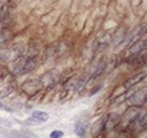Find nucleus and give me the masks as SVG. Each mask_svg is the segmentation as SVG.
I'll use <instances>...</instances> for the list:
<instances>
[{
	"label": "nucleus",
	"instance_id": "9d476101",
	"mask_svg": "<svg viewBox=\"0 0 147 138\" xmlns=\"http://www.w3.org/2000/svg\"><path fill=\"white\" fill-rule=\"evenodd\" d=\"M6 74H7V70H6V68H3L2 66H0V82L2 80L3 76H6Z\"/></svg>",
	"mask_w": 147,
	"mask_h": 138
},
{
	"label": "nucleus",
	"instance_id": "39448f33",
	"mask_svg": "<svg viewBox=\"0 0 147 138\" xmlns=\"http://www.w3.org/2000/svg\"><path fill=\"white\" fill-rule=\"evenodd\" d=\"M145 77H146V74H145V72H138V74H136L135 76L130 77L128 80L125 83V87H127V88L134 87L135 85L142 83V82L145 79Z\"/></svg>",
	"mask_w": 147,
	"mask_h": 138
},
{
	"label": "nucleus",
	"instance_id": "0eeeda50",
	"mask_svg": "<svg viewBox=\"0 0 147 138\" xmlns=\"http://www.w3.org/2000/svg\"><path fill=\"white\" fill-rule=\"evenodd\" d=\"M138 126L140 129H147V113H145V116L143 118H139Z\"/></svg>",
	"mask_w": 147,
	"mask_h": 138
},
{
	"label": "nucleus",
	"instance_id": "9b49d317",
	"mask_svg": "<svg viewBox=\"0 0 147 138\" xmlns=\"http://www.w3.org/2000/svg\"><path fill=\"white\" fill-rule=\"evenodd\" d=\"M0 108H1V103H0Z\"/></svg>",
	"mask_w": 147,
	"mask_h": 138
},
{
	"label": "nucleus",
	"instance_id": "20e7f679",
	"mask_svg": "<svg viewBox=\"0 0 147 138\" xmlns=\"http://www.w3.org/2000/svg\"><path fill=\"white\" fill-rule=\"evenodd\" d=\"M147 32V26L145 24H140V25H138L131 33L129 35L128 40L130 43H132V42H135L136 40H138L140 36L143 34H145Z\"/></svg>",
	"mask_w": 147,
	"mask_h": 138
},
{
	"label": "nucleus",
	"instance_id": "f03ea898",
	"mask_svg": "<svg viewBox=\"0 0 147 138\" xmlns=\"http://www.w3.org/2000/svg\"><path fill=\"white\" fill-rule=\"evenodd\" d=\"M49 120V114L44 111H35L33 112L32 117L26 121L28 124H38V123H42V122H45V121Z\"/></svg>",
	"mask_w": 147,
	"mask_h": 138
},
{
	"label": "nucleus",
	"instance_id": "7ed1b4c3",
	"mask_svg": "<svg viewBox=\"0 0 147 138\" xmlns=\"http://www.w3.org/2000/svg\"><path fill=\"white\" fill-rule=\"evenodd\" d=\"M145 50H147V40L144 39H138L135 42L131 43V47L129 48V52L131 54H136V53H142Z\"/></svg>",
	"mask_w": 147,
	"mask_h": 138
},
{
	"label": "nucleus",
	"instance_id": "f257e3e1",
	"mask_svg": "<svg viewBox=\"0 0 147 138\" xmlns=\"http://www.w3.org/2000/svg\"><path fill=\"white\" fill-rule=\"evenodd\" d=\"M129 103L134 106H142L147 103V87H143L136 91L129 97Z\"/></svg>",
	"mask_w": 147,
	"mask_h": 138
},
{
	"label": "nucleus",
	"instance_id": "1a4fd4ad",
	"mask_svg": "<svg viewBox=\"0 0 147 138\" xmlns=\"http://www.w3.org/2000/svg\"><path fill=\"white\" fill-rule=\"evenodd\" d=\"M63 136V131L61 130H53L51 134H50V137L51 138H59Z\"/></svg>",
	"mask_w": 147,
	"mask_h": 138
},
{
	"label": "nucleus",
	"instance_id": "6e6552de",
	"mask_svg": "<svg viewBox=\"0 0 147 138\" xmlns=\"http://www.w3.org/2000/svg\"><path fill=\"white\" fill-rule=\"evenodd\" d=\"M104 69H105V65L103 64V65H101L98 68L96 69V71L94 72V75L92 76V78H96V77H98V76H100V75H101V74L104 71Z\"/></svg>",
	"mask_w": 147,
	"mask_h": 138
},
{
	"label": "nucleus",
	"instance_id": "423d86ee",
	"mask_svg": "<svg viewBox=\"0 0 147 138\" xmlns=\"http://www.w3.org/2000/svg\"><path fill=\"white\" fill-rule=\"evenodd\" d=\"M75 133H76L77 136L84 137L85 134H86V127H85V124H84L83 122H80V121L77 122V123L75 124Z\"/></svg>",
	"mask_w": 147,
	"mask_h": 138
}]
</instances>
